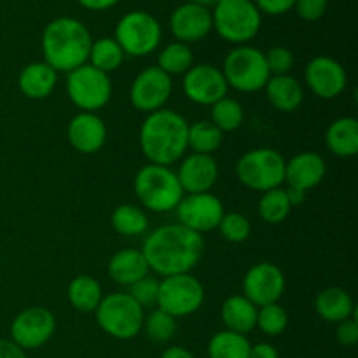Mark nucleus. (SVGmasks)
I'll use <instances>...</instances> for the list:
<instances>
[{
    "mask_svg": "<svg viewBox=\"0 0 358 358\" xmlns=\"http://www.w3.org/2000/svg\"><path fill=\"white\" fill-rule=\"evenodd\" d=\"M140 250L149 269L164 278L191 273L205 254V240L182 224H168L149 233Z\"/></svg>",
    "mask_w": 358,
    "mask_h": 358,
    "instance_id": "1",
    "label": "nucleus"
},
{
    "mask_svg": "<svg viewBox=\"0 0 358 358\" xmlns=\"http://www.w3.org/2000/svg\"><path fill=\"white\" fill-rule=\"evenodd\" d=\"M189 122L170 108L147 114L140 126V149L150 164L170 166L187 152Z\"/></svg>",
    "mask_w": 358,
    "mask_h": 358,
    "instance_id": "2",
    "label": "nucleus"
},
{
    "mask_svg": "<svg viewBox=\"0 0 358 358\" xmlns=\"http://www.w3.org/2000/svg\"><path fill=\"white\" fill-rule=\"evenodd\" d=\"M93 44L86 24L70 16H62L45 24L42 31L44 62L56 72H72L86 65Z\"/></svg>",
    "mask_w": 358,
    "mask_h": 358,
    "instance_id": "3",
    "label": "nucleus"
},
{
    "mask_svg": "<svg viewBox=\"0 0 358 358\" xmlns=\"http://www.w3.org/2000/svg\"><path fill=\"white\" fill-rule=\"evenodd\" d=\"M133 189L143 208L154 213L171 212L185 196L177 173L170 166L150 163L136 171Z\"/></svg>",
    "mask_w": 358,
    "mask_h": 358,
    "instance_id": "4",
    "label": "nucleus"
},
{
    "mask_svg": "<svg viewBox=\"0 0 358 358\" xmlns=\"http://www.w3.org/2000/svg\"><path fill=\"white\" fill-rule=\"evenodd\" d=\"M212 21L224 41L245 45L261 30L262 14L252 0H219L212 10Z\"/></svg>",
    "mask_w": 358,
    "mask_h": 358,
    "instance_id": "5",
    "label": "nucleus"
},
{
    "mask_svg": "<svg viewBox=\"0 0 358 358\" xmlns=\"http://www.w3.org/2000/svg\"><path fill=\"white\" fill-rule=\"evenodd\" d=\"M94 315L101 331L119 341L138 336L145 318L143 308L128 292L108 294L98 304Z\"/></svg>",
    "mask_w": 358,
    "mask_h": 358,
    "instance_id": "6",
    "label": "nucleus"
},
{
    "mask_svg": "<svg viewBox=\"0 0 358 358\" xmlns=\"http://www.w3.org/2000/svg\"><path fill=\"white\" fill-rule=\"evenodd\" d=\"M224 79L227 86L240 93H257L264 90L269 80L268 65H266L264 52L254 45H236L227 52L222 65Z\"/></svg>",
    "mask_w": 358,
    "mask_h": 358,
    "instance_id": "7",
    "label": "nucleus"
},
{
    "mask_svg": "<svg viewBox=\"0 0 358 358\" xmlns=\"http://www.w3.org/2000/svg\"><path fill=\"white\" fill-rule=\"evenodd\" d=\"M285 157L271 147H259L245 152L236 163V177L245 187L266 192L282 187L285 182Z\"/></svg>",
    "mask_w": 358,
    "mask_h": 358,
    "instance_id": "8",
    "label": "nucleus"
},
{
    "mask_svg": "<svg viewBox=\"0 0 358 358\" xmlns=\"http://www.w3.org/2000/svg\"><path fill=\"white\" fill-rule=\"evenodd\" d=\"M163 30L156 17L147 10H131L117 21L114 38L124 55L143 58L159 48Z\"/></svg>",
    "mask_w": 358,
    "mask_h": 358,
    "instance_id": "9",
    "label": "nucleus"
},
{
    "mask_svg": "<svg viewBox=\"0 0 358 358\" xmlns=\"http://www.w3.org/2000/svg\"><path fill=\"white\" fill-rule=\"evenodd\" d=\"M66 93L70 101L83 112H96L112 98V80L90 63L66 73Z\"/></svg>",
    "mask_w": 358,
    "mask_h": 358,
    "instance_id": "10",
    "label": "nucleus"
},
{
    "mask_svg": "<svg viewBox=\"0 0 358 358\" xmlns=\"http://www.w3.org/2000/svg\"><path fill=\"white\" fill-rule=\"evenodd\" d=\"M205 303V287L191 273L164 276L159 280L157 308L175 318L196 313Z\"/></svg>",
    "mask_w": 358,
    "mask_h": 358,
    "instance_id": "11",
    "label": "nucleus"
},
{
    "mask_svg": "<svg viewBox=\"0 0 358 358\" xmlns=\"http://www.w3.org/2000/svg\"><path fill=\"white\" fill-rule=\"evenodd\" d=\"M56 318L51 310L31 306L14 317L10 324V341L21 350L42 348L55 336Z\"/></svg>",
    "mask_w": 358,
    "mask_h": 358,
    "instance_id": "12",
    "label": "nucleus"
},
{
    "mask_svg": "<svg viewBox=\"0 0 358 358\" xmlns=\"http://www.w3.org/2000/svg\"><path fill=\"white\" fill-rule=\"evenodd\" d=\"M173 83L168 73L157 65L143 69L129 87V101L136 110L143 114H152V112L164 108L166 101L170 100Z\"/></svg>",
    "mask_w": 358,
    "mask_h": 358,
    "instance_id": "13",
    "label": "nucleus"
},
{
    "mask_svg": "<svg viewBox=\"0 0 358 358\" xmlns=\"http://www.w3.org/2000/svg\"><path fill=\"white\" fill-rule=\"evenodd\" d=\"M177 217L187 229L203 234L219 227L224 217V205L212 192L201 194H187L177 205Z\"/></svg>",
    "mask_w": 358,
    "mask_h": 358,
    "instance_id": "14",
    "label": "nucleus"
},
{
    "mask_svg": "<svg viewBox=\"0 0 358 358\" xmlns=\"http://www.w3.org/2000/svg\"><path fill=\"white\" fill-rule=\"evenodd\" d=\"M283 292L285 275L273 262L254 264L243 276V296L257 308L278 303Z\"/></svg>",
    "mask_w": 358,
    "mask_h": 358,
    "instance_id": "15",
    "label": "nucleus"
},
{
    "mask_svg": "<svg viewBox=\"0 0 358 358\" xmlns=\"http://www.w3.org/2000/svg\"><path fill=\"white\" fill-rule=\"evenodd\" d=\"M182 90L192 103L212 107L213 103L227 96L229 86L224 79L222 70L217 69L215 65L201 63V65H192L184 73Z\"/></svg>",
    "mask_w": 358,
    "mask_h": 358,
    "instance_id": "16",
    "label": "nucleus"
},
{
    "mask_svg": "<svg viewBox=\"0 0 358 358\" xmlns=\"http://www.w3.org/2000/svg\"><path fill=\"white\" fill-rule=\"evenodd\" d=\"M304 80L311 93L322 100H334L345 93L348 73L338 59L331 56H315L304 69Z\"/></svg>",
    "mask_w": 358,
    "mask_h": 358,
    "instance_id": "17",
    "label": "nucleus"
},
{
    "mask_svg": "<svg viewBox=\"0 0 358 358\" xmlns=\"http://www.w3.org/2000/svg\"><path fill=\"white\" fill-rule=\"evenodd\" d=\"M213 30L212 10L196 3L185 2L170 16V31L177 42L192 44L199 42Z\"/></svg>",
    "mask_w": 358,
    "mask_h": 358,
    "instance_id": "18",
    "label": "nucleus"
},
{
    "mask_svg": "<svg viewBox=\"0 0 358 358\" xmlns=\"http://www.w3.org/2000/svg\"><path fill=\"white\" fill-rule=\"evenodd\" d=\"M175 173L184 194H201L210 192V189L219 180V164L213 156L192 152L184 157Z\"/></svg>",
    "mask_w": 358,
    "mask_h": 358,
    "instance_id": "19",
    "label": "nucleus"
},
{
    "mask_svg": "<svg viewBox=\"0 0 358 358\" xmlns=\"http://www.w3.org/2000/svg\"><path fill=\"white\" fill-rule=\"evenodd\" d=\"M70 145L80 154H96L107 142V126L100 115L93 112H79L66 126Z\"/></svg>",
    "mask_w": 358,
    "mask_h": 358,
    "instance_id": "20",
    "label": "nucleus"
},
{
    "mask_svg": "<svg viewBox=\"0 0 358 358\" xmlns=\"http://www.w3.org/2000/svg\"><path fill=\"white\" fill-rule=\"evenodd\" d=\"M327 173L325 159L317 152L304 150L290 157L285 164V182L289 187L308 192L322 184Z\"/></svg>",
    "mask_w": 358,
    "mask_h": 358,
    "instance_id": "21",
    "label": "nucleus"
},
{
    "mask_svg": "<svg viewBox=\"0 0 358 358\" xmlns=\"http://www.w3.org/2000/svg\"><path fill=\"white\" fill-rule=\"evenodd\" d=\"M58 84V72L45 62H34L23 66L17 76V87L30 100H45Z\"/></svg>",
    "mask_w": 358,
    "mask_h": 358,
    "instance_id": "22",
    "label": "nucleus"
},
{
    "mask_svg": "<svg viewBox=\"0 0 358 358\" xmlns=\"http://www.w3.org/2000/svg\"><path fill=\"white\" fill-rule=\"evenodd\" d=\"M108 276L122 287H131L143 276L149 275V264L142 250L136 248H122L115 252L107 264Z\"/></svg>",
    "mask_w": 358,
    "mask_h": 358,
    "instance_id": "23",
    "label": "nucleus"
},
{
    "mask_svg": "<svg viewBox=\"0 0 358 358\" xmlns=\"http://www.w3.org/2000/svg\"><path fill=\"white\" fill-rule=\"evenodd\" d=\"M266 98L269 105L278 112L297 110L304 100V91L296 77L289 76H271L264 86Z\"/></svg>",
    "mask_w": 358,
    "mask_h": 358,
    "instance_id": "24",
    "label": "nucleus"
},
{
    "mask_svg": "<svg viewBox=\"0 0 358 358\" xmlns=\"http://www.w3.org/2000/svg\"><path fill=\"white\" fill-rule=\"evenodd\" d=\"M315 310L329 324H339L355 317V303L343 287H327L315 297Z\"/></svg>",
    "mask_w": 358,
    "mask_h": 358,
    "instance_id": "25",
    "label": "nucleus"
},
{
    "mask_svg": "<svg viewBox=\"0 0 358 358\" xmlns=\"http://www.w3.org/2000/svg\"><path fill=\"white\" fill-rule=\"evenodd\" d=\"M325 145L336 157L348 159L358 154V121L355 117H339L325 131Z\"/></svg>",
    "mask_w": 358,
    "mask_h": 358,
    "instance_id": "26",
    "label": "nucleus"
},
{
    "mask_svg": "<svg viewBox=\"0 0 358 358\" xmlns=\"http://www.w3.org/2000/svg\"><path fill=\"white\" fill-rule=\"evenodd\" d=\"M220 317H222V322L227 331L247 336L248 332L255 329L257 306L254 303H250L243 294L241 296H231L224 301Z\"/></svg>",
    "mask_w": 358,
    "mask_h": 358,
    "instance_id": "27",
    "label": "nucleus"
},
{
    "mask_svg": "<svg viewBox=\"0 0 358 358\" xmlns=\"http://www.w3.org/2000/svg\"><path fill=\"white\" fill-rule=\"evenodd\" d=\"M66 297L73 310L80 311V313H94L98 304L103 299V294H101V285L96 278L90 275H79L70 282Z\"/></svg>",
    "mask_w": 358,
    "mask_h": 358,
    "instance_id": "28",
    "label": "nucleus"
},
{
    "mask_svg": "<svg viewBox=\"0 0 358 358\" xmlns=\"http://www.w3.org/2000/svg\"><path fill=\"white\" fill-rule=\"evenodd\" d=\"M250 341L247 336L233 331L215 332L208 343L210 358H248L250 355Z\"/></svg>",
    "mask_w": 358,
    "mask_h": 358,
    "instance_id": "29",
    "label": "nucleus"
},
{
    "mask_svg": "<svg viewBox=\"0 0 358 358\" xmlns=\"http://www.w3.org/2000/svg\"><path fill=\"white\" fill-rule=\"evenodd\" d=\"M126 55L114 37H101L91 44L87 63L103 73L117 70L124 62Z\"/></svg>",
    "mask_w": 358,
    "mask_h": 358,
    "instance_id": "30",
    "label": "nucleus"
},
{
    "mask_svg": "<svg viewBox=\"0 0 358 358\" xmlns=\"http://www.w3.org/2000/svg\"><path fill=\"white\" fill-rule=\"evenodd\" d=\"M224 133L212 121H196L189 124L187 149L194 154H208L212 156L222 145Z\"/></svg>",
    "mask_w": 358,
    "mask_h": 358,
    "instance_id": "31",
    "label": "nucleus"
},
{
    "mask_svg": "<svg viewBox=\"0 0 358 358\" xmlns=\"http://www.w3.org/2000/svg\"><path fill=\"white\" fill-rule=\"evenodd\" d=\"M110 222L115 233L122 234V236H138V234L145 233L149 227L147 213L140 206L131 205V203L119 205L112 212Z\"/></svg>",
    "mask_w": 358,
    "mask_h": 358,
    "instance_id": "32",
    "label": "nucleus"
},
{
    "mask_svg": "<svg viewBox=\"0 0 358 358\" xmlns=\"http://www.w3.org/2000/svg\"><path fill=\"white\" fill-rule=\"evenodd\" d=\"M194 65L192 49L184 42H171L164 45L157 55V66L168 76H184Z\"/></svg>",
    "mask_w": 358,
    "mask_h": 358,
    "instance_id": "33",
    "label": "nucleus"
},
{
    "mask_svg": "<svg viewBox=\"0 0 358 358\" xmlns=\"http://www.w3.org/2000/svg\"><path fill=\"white\" fill-rule=\"evenodd\" d=\"M259 215L264 222L268 224H282L283 220L289 217L290 206L289 198H287V191L282 187L271 189V191L262 192L261 199H259Z\"/></svg>",
    "mask_w": 358,
    "mask_h": 358,
    "instance_id": "34",
    "label": "nucleus"
},
{
    "mask_svg": "<svg viewBox=\"0 0 358 358\" xmlns=\"http://www.w3.org/2000/svg\"><path fill=\"white\" fill-rule=\"evenodd\" d=\"M212 122L222 133L236 131L241 128L245 121V110L241 103L234 98H222L217 103L212 105Z\"/></svg>",
    "mask_w": 358,
    "mask_h": 358,
    "instance_id": "35",
    "label": "nucleus"
},
{
    "mask_svg": "<svg viewBox=\"0 0 358 358\" xmlns=\"http://www.w3.org/2000/svg\"><path fill=\"white\" fill-rule=\"evenodd\" d=\"M143 331L154 343H168L177 332V318L164 313L163 310H152L149 317L143 318Z\"/></svg>",
    "mask_w": 358,
    "mask_h": 358,
    "instance_id": "36",
    "label": "nucleus"
},
{
    "mask_svg": "<svg viewBox=\"0 0 358 358\" xmlns=\"http://www.w3.org/2000/svg\"><path fill=\"white\" fill-rule=\"evenodd\" d=\"M287 325H289V313L278 303L257 308L255 327L261 329L262 334L269 336V338H276V336L285 332Z\"/></svg>",
    "mask_w": 358,
    "mask_h": 358,
    "instance_id": "37",
    "label": "nucleus"
},
{
    "mask_svg": "<svg viewBox=\"0 0 358 358\" xmlns=\"http://www.w3.org/2000/svg\"><path fill=\"white\" fill-rule=\"evenodd\" d=\"M217 229L220 231L224 240L229 241V243H243L250 236L252 224L243 213H224Z\"/></svg>",
    "mask_w": 358,
    "mask_h": 358,
    "instance_id": "38",
    "label": "nucleus"
},
{
    "mask_svg": "<svg viewBox=\"0 0 358 358\" xmlns=\"http://www.w3.org/2000/svg\"><path fill=\"white\" fill-rule=\"evenodd\" d=\"M128 294L145 310V308L157 306V296H159V280L147 275L131 287H128Z\"/></svg>",
    "mask_w": 358,
    "mask_h": 358,
    "instance_id": "39",
    "label": "nucleus"
},
{
    "mask_svg": "<svg viewBox=\"0 0 358 358\" xmlns=\"http://www.w3.org/2000/svg\"><path fill=\"white\" fill-rule=\"evenodd\" d=\"M264 58L271 76H289L290 70L294 69V63H296L294 52L283 45L271 48L268 52H264Z\"/></svg>",
    "mask_w": 358,
    "mask_h": 358,
    "instance_id": "40",
    "label": "nucleus"
},
{
    "mask_svg": "<svg viewBox=\"0 0 358 358\" xmlns=\"http://www.w3.org/2000/svg\"><path fill=\"white\" fill-rule=\"evenodd\" d=\"M294 9L301 20L318 21L327 13L329 0H296Z\"/></svg>",
    "mask_w": 358,
    "mask_h": 358,
    "instance_id": "41",
    "label": "nucleus"
},
{
    "mask_svg": "<svg viewBox=\"0 0 358 358\" xmlns=\"http://www.w3.org/2000/svg\"><path fill=\"white\" fill-rule=\"evenodd\" d=\"M336 338H338L339 345L343 346H355L358 343V322L355 317L348 318V320H343L338 324V329H336Z\"/></svg>",
    "mask_w": 358,
    "mask_h": 358,
    "instance_id": "42",
    "label": "nucleus"
},
{
    "mask_svg": "<svg viewBox=\"0 0 358 358\" xmlns=\"http://www.w3.org/2000/svg\"><path fill=\"white\" fill-rule=\"evenodd\" d=\"M255 3L261 14H268V16H282L289 10L294 9L296 0H252Z\"/></svg>",
    "mask_w": 358,
    "mask_h": 358,
    "instance_id": "43",
    "label": "nucleus"
},
{
    "mask_svg": "<svg viewBox=\"0 0 358 358\" xmlns=\"http://www.w3.org/2000/svg\"><path fill=\"white\" fill-rule=\"evenodd\" d=\"M248 358H280L278 350L269 343H257L250 346V355Z\"/></svg>",
    "mask_w": 358,
    "mask_h": 358,
    "instance_id": "44",
    "label": "nucleus"
},
{
    "mask_svg": "<svg viewBox=\"0 0 358 358\" xmlns=\"http://www.w3.org/2000/svg\"><path fill=\"white\" fill-rule=\"evenodd\" d=\"M0 358H28L27 352L14 345L10 339H0Z\"/></svg>",
    "mask_w": 358,
    "mask_h": 358,
    "instance_id": "45",
    "label": "nucleus"
},
{
    "mask_svg": "<svg viewBox=\"0 0 358 358\" xmlns=\"http://www.w3.org/2000/svg\"><path fill=\"white\" fill-rule=\"evenodd\" d=\"M119 0H77L79 6H83L84 9L94 10V13H100V10L112 9V7L117 3Z\"/></svg>",
    "mask_w": 358,
    "mask_h": 358,
    "instance_id": "46",
    "label": "nucleus"
},
{
    "mask_svg": "<svg viewBox=\"0 0 358 358\" xmlns=\"http://www.w3.org/2000/svg\"><path fill=\"white\" fill-rule=\"evenodd\" d=\"M161 358H194V355L184 346H170L164 350Z\"/></svg>",
    "mask_w": 358,
    "mask_h": 358,
    "instance_id": "47",
    "label": "nucleus"
},
{
    "mask_svg": "<svg viewBox=\"0 0 358 358\" xmlns=\"http://www.w3.org/2000/svg\"><path fill=\"white\" fill-rule=\"evenodd\" d=\"M287 191V198H289V203L290 206H297L301 205V203H304V199H306V192L301 191V189H294V187H289L285 189Z\"/></svg>",
    "mask_w": 358,
    "mask_h": 358,
    "instance_id": "48",
    "label": "nucleus"
},
{
    "mask_svg": "<svg viewBox=\"0 0 358 358\" xmlns=\"http://www.w3.org/2000/svg\"><path fill=\"white\" fill-rule=\"evenodd\" d=\"M187 2L196 3V6H201V7H206V9H210V7H215L217 3H219V0H187Z\"/></svg>",
    "mask_w": 358,
    "mask_h": 358,
    "instance_id": "49",
    "label": "nucleus"
}]
</instances>
